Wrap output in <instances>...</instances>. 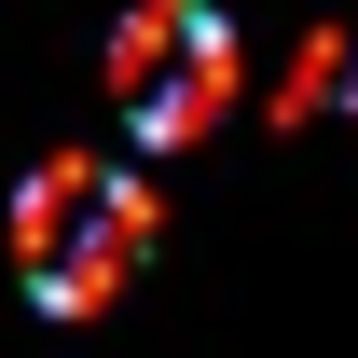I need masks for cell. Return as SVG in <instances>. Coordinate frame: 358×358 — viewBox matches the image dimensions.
Wrapping results in <instances>:
<instances>
[{
	"mask_svg": "<svg viewBox=\"0 0 358 358\" xmlns=\"http://www.w3.org/2000/svg\"><path fill=\"white\" fill-rule=\"evenodd\" d=\"M152 262V179L138 166H96V152H55L28 166L14 193V275L42 317H110Z\"/></svg>",
	"mask_w": 358,
	"mask_h": 358,
	"instance_id": "cell-1",
	"label": "cell"
},
{
	"mask_svg": "<svg viewBox=\"0 0 358 358\" xmlns=\"http://www.w3.org/2000/svg\"><path fill=\"white\" fill-rule=\"evenodd\" d=\"M110 110H124L138 152H179L234 110V28L207 0H138L110 28Z\"/></svg>",
	"mask_w": 358,
	"mask_h": 358,
	"instance_id": "cell-2",
	"label": "cell"
}]
</instances>
